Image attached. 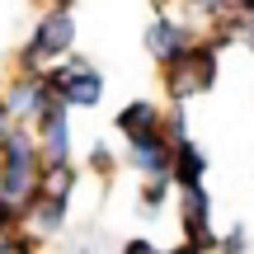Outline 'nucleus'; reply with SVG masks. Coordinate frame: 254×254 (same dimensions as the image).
I'll return each instance as SVG.
<instances>
[{
    "mask_svg": "<svg viewBox=\"0 0 254 254\" xmlns=\"http://www.w3.org/2000/svg\"><path fill=\"white\" fill-rule=\"evenodd\" d=\"M165 80H170L174 99H189V94L207 90L217 80V47H189L184 57L165 62Z\"/></svg>",
    "mask_w": 254,
    "mask_h": 254,
    "instance_id": "f257e3e1",
    "label": "nucleus"
},
{
    "mask_svg": "<svg viewBox=\"0 0 254 254\" xmlns=\"http://www.w3.org/2000/svg\"><path fill=\"white\" fill-rule=\"evenodd\" d=\"M43 85L57 94L62 104H85V109H94V104L104 99V80L94 66H80V62H66L57 66L52 75H43Z\"/></svg>",
    "mask_w": 254,
    "mask_h": 254,
    "instance_id": "f03ea898",
    "label": "nucleus"
},
{
    "mask_svg": "<svg viewBox=\"0 0 254 254\" xmlns=\"http://www.w3.org/2000/svg\"><path fill=\"white\" fill-rule=\"evenodd\" d=\"M75 47V19L66 9H47L43 24H38L33 43H28V62H43V57H66Z\"/></svg>",
    "mask_w": 254,
    "mask_h": 254,
    "instance_id": "7ed1b4c3",
    "label": "nucleus"
},
{
    "mask_svg": "<svg viewBox=\"0 0 254 254\" xmlns=\"http://www.w3.org/2000/svg\"><path fill=\"white\" fill-rule=\"evenodd\" d=\"M184 231H189V240L198 250L212 240V202H207V193H202V184L184 193Z\"/></svg>",
    "mask_w": 254,
    "mask_h": 254,
    "instance_id": "20e7f679",
    "label": "nucleus"
},
{
    "mask_svg": "<svg viewBox=\"0 0 254 254\" xmlns=\"http://www.w3.org/2000/svg\"><path fill=\"white\" fill-rule=\"evenodd\" d=\"M146 47H151V57H160V62H174V57L189 52V33H184L179 24H170V19H155L151 28H146Z\"/></svg>",
    "mask_w": 254,
    "mask_h": 254,
    "instance_id": "39448f33",
    "label": "nucleus"
},
{
    "mask_svg": "<svg viewBox=\"0 0 254 254\" xmlns=\"http://www.w3.org/2000/svg\"><path fill=\"white\" fill-rule=\"evenodd\" d=\"M170 155H174V146L165 141L160 132H151V136H141V141H132V165L136 170H146V174H170Z\"/></svg>",
    "mask_w": 254,
    "mask_h": 254,
    "instance_id": "423d86ee",
    "label": "nucleus"
},
{
    "mask_svg": "<svg viewBox=\"0 0 254 254\" xmlns=\"http://www.w3.org/2000/svg\"><path fill=\"white\" fill-rule=\"evenodd\" d=\"M202 170H207V160H202V151H198L193 141H179V146H174L170 174L184 184V189H198V184H202Z\"/></svg>",
    "mask_w": 254,
    "mask_h": 254,
    "instance_id": "0eeeda50",
    "label": "nucleus"
},
{
    "mask_svg": "<svg viewBox=\"0 0 254 254\" xmlns=\"http://www.w3.org/2000/svg\"><path fill=\"white\" fill-rule=\"evenodd\" d=\"M118 132L127 136V141H141V136H151V132H160V113H155V104H132V109H123L118 113Z\"/></svg>",
    "mask_w": 254,
    "mask_h": 254,
    "instance_id": "6e6552de",
    "label": "nucleus"
},
{
    "mask_svg": "<svg viewBox=\"0 0 254 254\" xmlns=\"http://www.w3.org/2000/svg\"><path fill=\"white\" fill-rule=\"evenodd\" d=\"M62 217H66V198L43 193V202H38V236H57L62 231Z\"/></svg>",
    "mask_w": 254,
    "mask_h": 254,
    "instance_id": "1a4fd4ad",
    "label": "nucleus"
},
{
    "mask_svg": "<svg viewBox=\"0 0 254 254\" xmlns=\"http://www.w3.org/2000/svg\"><path fill=\"white\" fill-rule=\"evenodd\" d=\"M160 207H165V179H160V184H151V189H146V202H141L146 217H155Z\"/></svg>",
    "mask_w": 254,
    "mask_h": 254,
    "instance_id": "9d476101",
    "label": "nucleus"
},
{
    "mask_svg": "<svg viewBox=\"0 0 254 254\" xmlns=\"http://www.w3.org/2000/svg\"><path fill=\"white\" fill-rule=\"evenodd\" d=\"M221 250H226V254H245V231L236 226V231H231L226 240H221Z\"/></svg>",
    "mask_w": 254,
    "mask_h": 254,
    "instance_id": "9b49d317",
    "label": "nucleus"
},
{
    "mask_svg": "<svg viewBox=\"0 0 254 254\" xmlns=\"http://www.w3.org/2000/svg\"><path fill=\"white\" fill-rule=\"evenodd\" d=\"M236 28H240V33H245V43L254 47V9H250V14H245V19H240V24H236Z\"/></svg>",
    "mask_w": 254,
    "mask_h": 254,
    "instance_id": "f8f14e48",
    "label": "nucleus"
},
{
    "mask_svg": "<svg viewBox=\"0 0 254 254\" xmlns=\"http://www.w3.org/2000/svg\"><path fill=\"white\" fill-rule=\"evenodd\" d=\"M9 127V109H5V99H0V132Z\"/></svg>",
    "mask_w": 254,
    "mask_h": 254,
    "instance_id": "ddd939ff",
    "label": "nucleus"
},
{
    "mask_svg": "<svg viewBox=\"0 0 254 254\" xmlns=\"http://www.w3.org/2000/svg\"><path fill=\"white\" fill-rule=\"evenodd\" d=\"M62 5H66V0H62Z\"/></svg>",
    "mask_w": 254,
    "mask_h": 254,
    "instance_id": "4468645a",
    "label": "nucleus"
}]
</instances>
